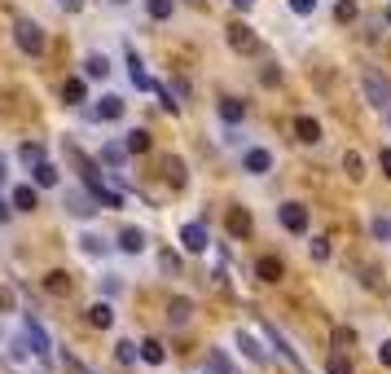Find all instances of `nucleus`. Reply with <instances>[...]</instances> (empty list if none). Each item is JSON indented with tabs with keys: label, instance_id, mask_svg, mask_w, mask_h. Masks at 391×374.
I'll use <instances>...</instances> for the list:
<instances>
[{
	"label": "nucleus",
	"instance_id": "1",
	"mask_svg": "<svg viewBox=\"0 0 391 374\" xmlns=\"http://www.w3.org/2000/svg\"><path fill=\"white\" fill-rule=\"evenodd\" d=\"M259 331H264V339H269V343H273V348H277V353H281L286 361H291V365H295L299 374H308V361H303V357L295 353V348H291V339H286V335H281V331L273 326V321H259Z\"/></svg>",
	"mask_w": 391,
	"mask_h": 374
},
{
	"label": "nucleus",
	"instance_id": "2",
	"mask_svg": "<svg viewBox=\"0 0 391 374\" xmlns=\"http://www.w3.org/2000/svg\"><path fill=\"white\" fill-rule=\"evenodd\" d=\"M180 242H185V251H189V256H202L207 246H212V229H207V220L180 224Z\"/></svg>",
	"mask_w": 391,
	"mask_h": 374
},
{
	"label": "nucleus",
	"instance_id": "3",
	"mask_svg": "<svg viewBox=\"0 0 391 374\" xmlns=\"http://www.w3.org/2000/svg\"><path fill=\"white\" fill-rule=\"evenodd\" d=\"M14 40H18L22 53H31V58H40V53H44V31L36 27V22H27V18H22L18 27H14Z\"/></svg>",
	"mask_w": 391,
	"mask_h": 374
},
{
	"label": "nucleus",
	"instance_id": "4",
	"mask_svg": "<svg viewBox=\"0 0 391 374\" xmlns=\"http://www.w3.org/2000/svg\"><path fill=\"white\" fill-rule=\"evenodd\" d=\"M365 97H370V106H391V80L378 71H365Z\"/></svg>",
	"mask_w": 391,
	"mask_h": 374
},
{
	"label": "nucleus",
	"instance_id": "5",
	"mask_svg": "<svg viewBox=\"0 0 391 374\" xmlns=\"http://www.w3.org/2000/svg\"><path fill=\"white\" fill-rule=\"evenodd\" d=\"M277 220L286 234H308V207L303 203H281L277 207Z\"/></svg>",
	"mask_w": 391,
	"mask_h": 374
},
{
	"label": "nucleus",
	"instance_id": "6",
	"mask_svg": "<svg viewBox=\"0 0 391 374\" xmlns=\"http://www.w3.org/2000/svg\"><path fill=\"white\" fill-rule=\"evenodd\" d=\"M97 207H101V203H97L93 189H88V194H84V189H66V212H71L75 220H88Z\"/></svg>",
	"mask_w": 391,
	"mask_h": 374
},
{
	"label": "nucleus",
	"instance_id": "7",
	"mask_svg": "<svg viewBox=\"0 0 391 374\" xmlns=\"http://www.w3.org/2000/svg\"><path fill=\"white\" fill-rule=\"evenodd\" d=\"M229 48H233V53H255L259 36L246 27V22H233V27H229Z\"/></svg>",
	"mask_w": 391,
	"mask_h": 374
},
{
	"label": "nucleus",
	"instance_id": "8",
	"mask_svg": "<svg viewBox=\"0 0 391 374\" xmlns=\"http://www.w3.org/2000/svg\"><path fill=\"white\" fill-rule=\"evenodd\" d=\"M242 172H251V177H269V172H273V155H269V150H246V155H242Z\"/></svg>",
	"mask_w": 391,
	"mask_h": 374
},
{
	"label": "nucleus",
	"instance_id": "9",
	"mask_svg": "<svg viewBox=\"0 0 391 374\" xmlns=\"http://www.w3.org/2000/svg\"><path fill=\"white\" fill-rule=\"evenodd\" d=\"M127 80H132L137 93H154V88H159V84H154L150 75H145V62H141L137 53H127Z\"/></svg>",
	"mask_w": 391,
	"mask_h": 374
},
{
	"label": "nucleus",
	"instance_id": "10",
	"mask_svg": "<svg viewBox=\"0 0 391 374\" xmlns=\"http://www.w3.org/2000/svg\"><path fill=\"white\" fill-rule=\"evenodd\" d=\"M22 339L31 343V353H36V357H48V335H44L40 321H31V317L22 321Z\"/></svg>",
	"mask_w": 391,
	"mask_h": 374
},
{
	"label": "nucleus",
	"instance_id": "11",
	"mask_svg": "<svg viewBox=\"0 0 391 374\" xmlns=\"http://www.w3.org/2000/svg\"><path fill=\"white\" fill-rule=\"evenodd\" d=\"M9 203H14V212H36V207H40V189H36V185H18V189L9 194Z\"/></svg>",
	"mask_w": 391,
	"mask_h": 374
},
{
	"label": "nucleus",
	"instance_id": "12",
	"mask_svg": "<svg viewBox=\"0 0 391 374\" xmlns=\"http://www.w3.org/2000/svg\"><path fill=\"white\" fill-rule=\"evenodd\" d=\"M189 317H194V299L176 295L172 304H167V321H172V326H189Z\"/></svg>",
	"mask_w": 391,
	"mask_h": 374
},
{
	"label": "nucleus",
	"instance_id": "13",
	"mask_svg": "<svg viewBox=\"0 0 391 374\" xmlns=\"http://www.w3.org/2000/svg\"><path fill=\"white\" fill-rule=\"evenodd\" d=\"M281 273H286V269H281L277 256H259V260H255V278H259V282H281Z\"/></svg>",
	"mask_w": 391,
	"mask_h": 374
},
{
	"label": "nucleus",
	"instance_id": "14",
	"mask_svg": "<svg viewBox=\"0 0 391 374\" xmlns=\"http://www.w3.org/2000/svg\"><path fill=\"white\" fill-rule=\"evenodd\" d=\"M93 119H106V123H115V119H123V97H101L97 102V110H93Z\"/></svg>",
	"mask_w": 391,
	"mask_h": 374
},
{
	"label": "nucleus",
	"instance_id": "15",
	"mask_svg": "<svg viewBox=\"0 0 391 374\" xmlns=\"http://www.w3.org/2000/svg\"><path fill=\"white\" fill-rule=\"evenodd\" d=\"M145 246H150V242H145L141 229H123V234H119V251H123V256H141Z\"/></svg>",
	"mask_w": 391,
	"mask_h": 374
},
{
	"label": "nucleus",
	"instance_id": "16",
	"mask_svg": "<svg viewBox=\"0 0 391 374\" xmlns=\"http://www.w3.org/2000/svg\"><path fill=\"white\" fill-rule=\"evenodd\" d=\"M123 159H127V145H123V141H106V145H101V163H106L110 172H119Z\"/></svg>",
	"mask_w": 391,
	"mask_h": 374
},
{
	"label": "nucleus",
	"instance_id": "17",
	"mask_svg": "<svg viewBox=\"0 0 391 374\" xmlns=\"http://www.w3.org/2000/svg\"><path fill=\"white\" fill-rule=\"evenodd\" d=\"M295 133H299V141L317 145V141H321V123L312 119V115H299V119H295Z\"/></svg>",
	"mask_w": 391,
	"mask_h": 374
},
{
	"label": "nucleus",
	"instance_id": "18",
	"mask_svg": "<svg viewBox=\"0 0 391 374\" xmlns=\"http://www.w3.org/2000/svg\"><path fill=\"white\" fill-rule=\"evenodd\" d=\"M84 75H88V80H106V75H110V58L106 53H88L84 58Z\"/></svg>",
	"mask_w": 391,
	"mask_h": 374
},
{
	"label": "nucleus",
	"instance_id": "19",
	"mask_svg": "<svg viewBox=\"0 0 391 374\" xmlns=\"http://www.w3.org/2000/svg\"><path fill=\"white\" fill-rule=\"evenodd\" d=\"M141 361H145V365H163V361H167V348H163L159 339H141Z\"/></svg>",
	"mask_w": 391,
	"mask_h": 374
},
{
	"label": "nucleus",
	"instance_id": "20",
	"mask_svg": "<svg viewBox=\"0 0 391 374\" xmlns=\"http://www.w3.org/2000/svg\"><path fill=\"white\" fill-rule=\"evenodd\" d=\"M220 119L224 123H242L246 119V106L238 102V97H220Z\"/></svg>",
	"mask_w": 391,
	"mask_h": 374
},
{
	"label": "nucleus",
	"instance_id": "21",
	"mask_svg": "<svg viewBox=\"0 0 391 374\" xmlns=\"http://www.w3.org/2000/svg\"><path fill=\"white\" fill-rule=\"evenodd\" d=\"M31 172H36V185H40V189H53V185L62 181V177H58V167L48 163V159H44V163H36Z\"/></svg>",
	"mask_w": 391,
	"mask_h": 374
},
{
	"label": "nucleus",
	"instance_id": "22",
	"mask_svg": "<svg viewBox=\"0 0 391 374\" xmlns=\"http://www.w3.org/2000/svg\"><path fill=\"white\" fill-rule=\"evenodd\" d=\"M238 348H242V353H246V357H251L255 365H264V361H269V353H264V348H259V343H255V339H251L246 331H238Z\"/></svg>",
	"mask_w": 391,
	"mask_h": 374
},
{
	"label": "nucleus",
	"instance_id": "23",
	"mask_svg": "<svg viewBox=\"0 0 391 374\" xmlns=\"http://www.w3.org/2000/svg\"><path fill=\"white\" fill-rule=\"evenodd\" d=\"M88 321H93V326H97V331H106V326H110V321H115V308L106 304V299H101V304H93V308H88Z\"/></svg>",
	"mask_w": 391,
	"mask_h": 374
},
{
	"label": "nucleus",
	"instance_id": "24",
	"mask_svg": "<svg viewBox=\"0 0 391 374\" xmlns=\"http://www.w3.org/2000/svg\"><path fill=\"white\" fill-rule=\"evenodd\" d=\"M207 374H233V365H229V357H224V348H212V353H207Z\"/></svg>",
	"mask_w": 391,
	"mask_h": 374
},
{
	"label": "nucleus",
	"instance_id": "25",
	"mask_svg": "<svg viewBox=\"0 0 391 374\" xmlns=\"http://www.w3.org/2000/svg\"><path fill=\"white\" fill-rule=\"evenodd\" d=\"M172 9H176V0H145V14H150L154 22H167Z\"/></svg>",
	"mask_w": 391,
	"mask_h": 374
},
{
	"label": "nucleus",
	"instance_id": "26",
	"mask_svg": "<svg viewBox=\"0 0 391 374\" xmlns=\"http://www.w3.org/2000/svg\"><path fill=\"white\" fill-rule=\"evenodd\" d=\"M62 102L66 106H84V80H66L62 84Z\"/></svg>",
	"mask_w": 391,
	"mask_h": 374
},
{
	"label": "nucleus",
	"instance_id": "27",
	"mask_svg": "<svg viewBox=\"0 0 391 374\" xmlns=\"http://www.w3.org/2000/svg\"><path fill=\"white\" fill-rule=\"evenodd\" d=\"M18 159L27 163V167H36V163H44V145L40 141H27V145H18Z\"/></svg>",
	"mask_w": 391,
	"mask_h": 374
},
{
	"label": "nucleus",
	"instance_id": "28",
	"mask_svg": "<svg viewBox=\"0 0 391 374\" xmlns=\"http://www.w3.org/2000/svg\"><path fill=\"white\" fill-rule=\"evenodd\" d=\"M123 145H127V155H145V150H150V133H145V128L127 133V137H123Z\"/></svg>",
	"mask_w": 391,
	"mask_h": 374
},
{
	"label": "nucleus",
	"instance_id": "29",
	"mask_svg": "<svg viewBox=\"0 0 391 374\" xmlns=\"http://www.w3.org/2000/svg\"><path fill=\"white\" fill-rule=\"evenodd\" d=\"M229 234L233 238H246L251 234V216L246 212H229Z\"/></svg>",
	"mask_w": 391,
	"mask_h": 374
},
{
	"label": "nucleus",
	"instance_id": "30",
	"mask_svg": "<svg viewBox=\"0 0 391 374\" xmlns=\"http://www.w3.org/2000/svg\"><path fill=\"white\" fill-rule=\"evenodd\" d=\"M343 172H348L352 181H360V177H365V159L356 155V150H348V155H343Z\"/></svg>",
	"mask_w": 391,
	"mask_h": 374
},
{
	"label": "nucleus",
	"instance_id": "31",
	"mask_svg": "<svg viewBox=\"0 0 391 374\" xmlns=\"http://www.w3.org/2000/svg\"><path fill=\"white\" fill-rule=\"evenodd\" d=\"M163 172H167V181L180 189V185H185V159H167L163 163Z\"/></svg>",
	"mask_w": 391,
	"mask_h": 374
},
{
	"label": "nucleus",
	"instance_id": "32",
	"mask_svg": "<svg viewBox=\"0 0 391 374\" xmlns=\"http://www.w3.org/2000/svg\"><path fill=\"white\" fill-rule=\"evenodd\" d=\"M370 234H374L378 242H391V216H374V220H370Z\"/></svg>",
	"mask_w": 391,
	"mask_h": 374
},
{
	"label": "nucleus",
	"instance_id": "33",
	"mask_svg": "<svg viewBox=\"0 0 391 374\" xmlns=\"http://www.w3.org/2000/svg\"><path fill=\"white\" fill-rule=\"evenodd\" d=\"M48 291H53V295H66L71 291V278H66V273H48V282H44Z\"/></svg>",
	"mask_w": 391,
	"mask_h": 374
},
{
	"label": "nucleus",
	"instance_id": "34",
	"mask_svg": "<svg viewBox=\"0 0 391 374\" xmlns=\"http://www.w3.org/2000/svg\"><path fill=\"white\" fill-rule=\"evenodd\" d=\"M325 374H352V361H348L343 353H334V357H330V365H325Z\"/></svg>",
	"mask_w": 391,
	"mask_h": 374
},
{
	"label": "nucleus",
	"instance_id": "35",
	"mask_svg": "<svg viewBox=\"0 0 391 374\" xmlns=\"http://www.w3.org/2000/svg\"><path fill=\"white\" fill-rule=\"evenodd\" d=\"M334 18H338V22H352V18H356V0H338V5H334Z\"/></svg>",
	"mask_w": 391,
	"mask_h": 374
},
{
	"label": "nucleus",
	"instance_id": "36",
	"mask_svg": "<svg viewBox=\"0 0 391 374\" xmlns=\"http://www.w3.org/2000/svg\"><path fill=\"white\" fill-rule=\"evenodd\" d=\"M80 246H84L88 256H97V251H106V238H97V234H84V238H80Z\"/></svg>",
	"mask_w": 391,
	"mask_h": 374
},
{
	"label": "nucleus",
	"instance_id": "37",
	"mask_svg": "<svg viewBox=\"0 0 391 374\" xmlns=\"http://www.w3.org/2000/svg\"><path fill=\"white\" fill-rule=\"evenodd\" d=\"M137 357H141V348H137V343H127V339H123V343H119V361H123V365H132V361H137Z\"/></svg>",
	"mask_w": 391,
	"mask_h": 374
},
{
	"label": "nucleus",
	"instance_id": "38",
	"mask_svg": "<svg viewBox=\"0 0 391 374\" xmlns=\"http://www.w3.org/2000/svg\"><path fill=\"white\" fill-rule=\"evenodd\" d=\"M159 269H163V273H180V256H176V251H163V256H159Z\"/></svg>",
	"mask_w": 391,
	"mask_h": 374
},
{
	"label": "nucleus",
	"instance_id": "39",
	"mask_svg": "<svg viewBox=\"0 0 391 374\" xmlns=\"http://www.w3.org/2000/svg\"><path fill=\"white\" fill-rule=\"evenodd\" d=\"M308 246H312V260H330V242L325 238H312Z\"/></svg>",
	"mask_w": 391,
	"mask_h": 374
},
{
	"label": "nucleus",
	"instance_id": "40",
	"mask_svg": "<svg viewBox=\"0 0 391 374\" xmlns=\"http://www.w3.org/2000/svg\"><path fill=\"white\" fill-rule=\"evenodd\" d=\"M291 14H299V18L317 14V0H291Z\"/></svg>",
	"mask_w": 391,
	"mask_h": 374
},
{
	"label": "nucleus",
	"instance_id": "41",
	"mask_svg": "<svg viewBox=\"0 0 391 374\" xmlns=\"http://www.w3.org/2000/svg\"><path fill=\"white\" fill-rule=\"evenodd\" d=\"M62 365H66V370H71V374H93V370H88V365H84V361H75V357H71V353H62Z\"/></svg>",
	"mask_w": 391,
	"mask_h": 374
},
{
	"label": "nucleus",
	"instance_id": "42",
	"mask_svg": "<svg viewBox=\"0 0 391 374\" xmlns=\"http://www.w3.org/2000/svg\"><path fill=\"white\" fill-rule=\"evenodd\" d=\"M352 339H356V331H348V326H334V343H338V348H348Z\"/></svg>",
	"mask_w": 391,
	"mask_h": 374
},
{
	"label": "nucleus",
	"instance_id": "43",
	"mask_svg": "<svg viewBox=\"0 0 391 374\" xmlns=\"http://www.w3.org/2000/svg\"><path fill=\"white\" fill-rule=\"evenodd\" d=\"M378 167L387 172V181H391V145H387V150H378Z\"/></svg>",
	"mask_w": 391,
	"mask_h": 374
},
{
	"label": "nucleus",
	"instance_id": "44",
	"mask_svg": "<svg viewBox=\"0 0 391 374\" xmlns=\"http://www.w3.org/2000/svg\"><path fill=\"white\" fill-rule=\"evenodd\" d=\"M58 5H62L66 14H80V9H84V0H58Z\"/></svg>",
	"mask_w": 391,
	"mask_h": 374
},
{
	"label": "nucleus",
	"instance_id": "45",
	"mask_svg": "<svg viewBox=\"0 0 391 374\" xmlns=\"http://www.w3.org/2000/svg\"><path fill=\"white\" fill-rule=\"evenodd\" d=\"M9 216H14V203H5V198H0V224H9Z\"/></svg>",
	"mask_w": 391,
	"mask_h": 374
},
{
	"label": "nucleus",
	"instance_id": "46",
	"mask_svg": "<svg viewBox=\"0 0 391 374\" xmlns=\"http://www.w3.org/2000/svg\"><path fill=\"white\" fill-rule=\"evenodd\" d=\"M378 361H382V365H391V339H387V343L378 348Z\"/></svg>",
	"mask_w": 391,
	"mask_h": 374
},
{
	"label": "nucleus",
	"instance_id": "47",
	"mask_svg": "<svg viewBox=\"0 0 391 374\" xmlns=\"http://www.w3.org/2000/svg\"><path fill=\"white\" fill-rule=\"evenodd\" d=\"M9 181V163H5V155H0V185Z\"/></svg>",
	"mask_w": 391,
	"mask_h": 374
},
{
	"label": "nucleus",
	"instance_id": "48",
	"mask_svg": "<svg viewBox=\"0 0 391 374\" xmlns=\"http://www.w3.org/2000/svg\"><path fill=\"white\" fill-rule=\"evenodd\" d=\"M238 5H242V9H251V5H255V0H238Z\"/></svg>",
	"mask_w": 391,
	"mask_h": 374
},
{
	"label": "nucleus",
	"instance_id": "49",
	"mask_svg": "<svg viewBox=\"0 0 391 374\" xmlns=\"http://www.w3.org/2000/svg\"><path fill=\"white\" fill-rule=\"evenodd\" d=\"M110 5H127V0H110Z\"/></svg>",
	"mask_w": 391,
	"mask_h": 374
},
{
	"label": "nucleus",
	"instance_id": "50",
	"mask_svg": "<svg viewBox=\"0 0 391 374\" xmlns=\"http://www.w3.org/2000/svg\"><path fill=\"white\" fill-rule=\"evenodd\" d=\"M387 22H391V9H387Z\"/></svg>",
	"mask_w": 391,
	"mask_h": 374
}]
</instances>
